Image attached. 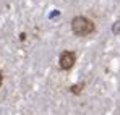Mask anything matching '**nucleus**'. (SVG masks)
I'll return each instance as SVG.
<instances>
[{"label":"nucleus","instance_id":"nucleus-1","mask_svg":"<svg viewBox=\"0 0 120 115\" xmlns=\"http://www.w3.org/2000/svg\"><path fill=\"white\" fill-rule=\"evenodd\" d=\"M71 31L75 36L84 37V36H89L96 31V24L93 19L86 18V16H75L71 19Z\"/></svg>","mask_w":120,"mask_h":115},{"label":"nucleus","instance_id":"nucleus-2","mask_svg":"<svg viewBox=\"0 0 120 115\" xmlns=\"http://www.w3.org/2000/svg\"><path fill=\"white\" fill-rule=\"evenodd\" d=\"M75 63H76V55H75V52H71V50H63V52L60 54V58H59L60 70L68 71V70H71V68L75 67Z\"/></svg>","mask_w":120,"mask_h":115},{"label":"nucleus","instance_id":"nucleus-3","mask_svg":"<svg viewBox=\"0 0 120 115\" xmlns=\"http://www.w3.org/2000/svg\"><path fill=\"white\" fill-rule=\"evenodd\" d=\"M83 88H84V83H81V84H75V86H71V88H70V91H71L73 94H81V91H83Z\"/></svg>","mask_w":120,"mask_h":115},{"label":"nucleus","instance_id":"nucleus-4","mask_svg":"<svg viewBox=\"0 0 120 115\" xmlns=\"http://www.w3.org/2000/svg\"><path fill=\"white\" fill-rule=\"evenodd\" d=\"M114 34H119L120 33V21H115V24H114Z\"/></svg>","mask_w":120,"mask_h":115},{"label":"nucleus","instance_id":"nucleus-5","mask_svg":"<svg viewBox=\"0 0 120 115\" xmlns=\"http://www.w3.org/2000/svg\"><path fill=\"white\" fill-rule=\"evenodd\" d=\"M2 83H3V73L0 71V86H2Z\"/></svg>","mask_w":120,"mask_h":115}]
</instances>
